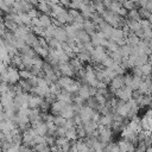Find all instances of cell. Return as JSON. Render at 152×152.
<instances>
[{
  "label": "cell",
  "instance_id": "cell-2",
  "mask_svg": "<svg viewBox=\"0 0 152 152\" xmlns=\"http://www.w3.org/2000/svg\"><path fill=\"white\" fill-rule=\"evenodd\" d=\"M0 148H1V141H0Z\"/></svg>",
  "mask_w": 152,
  "mask_h": 152
},
{
  "label": "cell",
  "instance_id": "cell-1",
  "mask_svg": "<svg viewBox=\"0 0 152 152\" xmlns=\"http://www.w3.org/2000/svg\"><path fill=\"white\" fill-rule=\"evenodd\" d=\"M5 32H6V27H5V25H4L2 19H0V37H2V36L5 34Z\"/></svg>",
  "mask_w": 152,
  "mask_h": 152
}]
</instances>
